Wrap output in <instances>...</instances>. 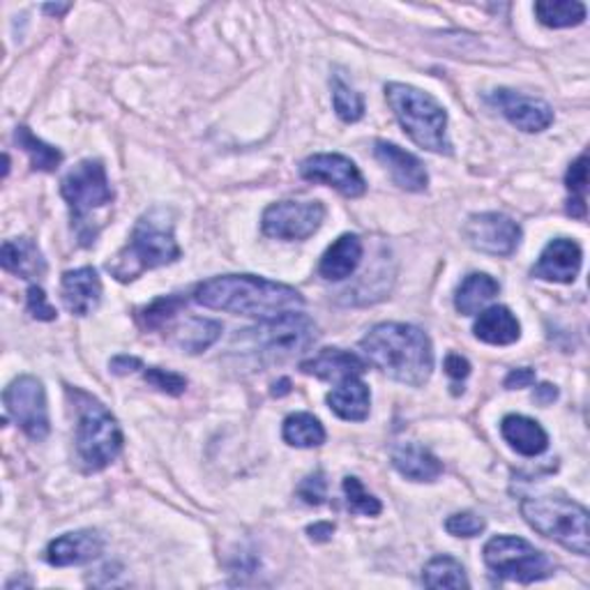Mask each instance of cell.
Here are the masks:
<instances>
[{
  "label": "cell",
  "instance_id": "cell-1",
  "mask_svg": "<svg viewBox=\"0 0 590 590\" xmlns=\"http://www.w3.org/2000/svg\"><path fill=\"white\" fill-rule=\"evenodd\" d=\"M194 303L261 321L305 307L298 288L257 275H222L201 282L194 288Z\"/></svg>",
  "mask_w": 590,
  "mask_h": 590
},
{
  "label": "cell",
  "instance_id": "cell-2",
  "mask_svg": "<svg viewBox=\"0 0 590 590\" xmlns=\"http://www.w3.org/2000/svg\"><path fill=\"white\" fill-rule=\"evenodd\" d=\"M367 362L397 383L420 388L434 372L431 339L416 326L378 324L360 339Z\"/></svg>",
  "mask_w": 590,
  "mask_h": 590
},
{
  "label": "cell",
  "instance_id": "cell-3",
  "mask_svg": "<svg viewBox=\"0 0 590 590\" xmlns=\"http://www.w3.org/2000/svg\"><path fill=\"white\" fill-rule=\"evenodd\" d=\"M180 245L175 240V217L171 208L152 206L134 224L129 242L106 263V270L118 282H132L146 270L171 265L180 259Z\"/></svg>",
  "mask_w": 590,
  "mask_h": 590
},
{
  "label": "cell",
  "instance_id": "cell-4",
  "mask_svg": "<svg viewBox=\"0 0 590 590\" xmlns=\"http://www.w3.org/2000/svg\"><path fill=\"white\" fill-rule=\"evenodd\" d=\"M314 342L316 324L303 311H288L240 330L234 344L240 347V355L257 360L259 365H275L305 353Z\"/></svg>",
  "mask_w": 590,
  "mask_h": 590
},
{
  "label": "cell",
  "instance_id": "cell-5",
  "mask_svg": "<svg viewBox=\"0 0 590 590\" xmlns=\"http://www.w3.org/2000/svg\"><path fill=\"white\" fill-rule=\"evenodd\" d=\"M385 98L413 144L439 155L452 152L447 139V113L434 98L408 83H388Z\"/></svg>",
  "mask_w": 590,
  "mask_h": 590
},
{
  "label": "cell",
  "instance_id": "cell-6",
  "mask_svg": "<svg viewBox=\"0 0 590 590\" xmlns=\"http://www.w3.org/2000/svg\"><path fill=\"white\" fill-rule=\"evenodd\" d=\"M521 517L540 535L558 542L567 552L588 556V510L565 496H537L521 501Z\"/></svg>",
  "mask_w": 590,
  "mask_h": 590
},
{
  "label": "cell",
  "instance_id": "cell-7",
  "mask_svg": "<svg viewBox=\"0 0 590 590\" xmlns=\"http://www.w3.org/2000/svg\"><path fill=\"white\" fill-rule=\"evenodd\" d=\"M77 397V452L88 470H102L123 450V431L109 408L90 395L75 393Z\"/></svg>",
  "mask_w": 590,
  "mask_h": 590
},
{
  "label": "cell",
  "instance_id": "cell-8",
  "mask_svg": "<svg viewBox=\"0 0 590 590\" xmlns=\"http://www.w3.org/2000/svg\"><path fill=\"white\" fill-rule=\"evenodd\" d=\"M485 563L489 570L508 581L535 583L554 575L552 558L517 535H496L485 544Z\"/></svg>",
  "mask_w": 590,
  "mask_h": 590
},
{
  "label": "cell",
  "instance_id": "cell-9",
  "mask_svg": "<svg viewBox=\"0 0 590 590\" xmlns=\"http://www.w3.org/2000/svg\"><path fill=\"white\" fill-rule=\"evenodd\" d=\"M60 194L67 201V206H70L72 219L77 224H83L90 213L109 206L113 201V188L100 160L79 162L63 178Z\"/></svg>",
  "mask_w": 590,
  "mask_h": 590
},
{
  "label": "cell",
  "instance_id": "cell-10",
  "mask_svg": "<svg viewBox=\"0 0 590 590\" xmlns=\"http://www.w3.org/2000/svg\"><path fill=\"white\" fill-rule=\"evenodd\" d=\"M5 411L8 416L24 429V434L33 441H44L49 436V408L44 385L35 376H19L14 378L5 393Z\"/></svg>",
  "mask_w": 590,
  "mask_h": 590
},
{
  "label": "cell",
  "instance_id": "cell-11",
  "mask_svg": "<svg viewBox=\"0 0 590 590\" xmlns=\"http://www.w3.org/2000/svg\"><path fill=\"white\" fill-rule=\"evenodd\" d=\"M326 206L321 201H280L265 208L261 229L268 238L307 240L321 229Z\"/></svg>",
  "mask_w": 590,
  "mask_h": 590
},
{
  "label": "cell",
  "instance_id": "cell-12",
  "mask_svg": "<svg viewBox=\"0 0 590 590\" xmlns=\"http://www.w3.org/2000/svg\"><path fill=\"white\" fill-rule=\"evenodd\" d=\"M464 236L473 249L489 257H512L521 242V226L501 213L470 215Z\"/></svg>",
  "mask_w": 590,
  "mask_h": 590
},
{
  "label": "cell",
  "instance_id": "cell-13",
  "mask_svg": "<svg viewBox=\"0 0 590 590\" xmlns=\"http://www.w3.org/2000/svg\"><path fill=\"white\" fill-rule=\"evenodd\" d=\"M300 175L309 183H321L334 188L339 194L358 198L367 192V183L360 169L349 157L339 152H319L311 155L300 164Z\"/></svg>",
  "mask_w": 590,
  "mask_h": 590
},
{
  "label": "cell",
  "instance_id": "cell-14",
  "mask_svg": "<svg viewBox=\"0 0 590 590\" xmlns=\"http://www.w3.org/2000/svg\"><path fill=\"white\" fill-rule=\"evenodd\" d=\"M489 102L521 132L537 134L554 123V109L537 98L521 95L510 88H498L489 95Z\"/></svg>",
  "mask_w": 590,
  "mask_h": 590
},
{
  "label": "cell",
  "instance_id": "cell-15",
  "mask_svg": "<svg viewBox=\"0 0 590 590\" xmlns=\"http://www.w3.org/2000/svg\"><path fill=\"white\" fill-rule=\"evenodd\" d=\"M581 247L570 238H556L542 249L537 263L533 265L531 275L544 282L572 284L581 270Z\"/></svg>",
  "mask_w": 590,
  "mask_h": 590
},
{
  "label": "cell",
  "instance_id": "cell-16",
  "mask_svg": "<svg viewBox=\"0 0 590 590\" xmlns=\"http://www.w3.org/2000/svg\"><path fill=\"white\" fill-rule=\"evenodd\" d=\"M376 160L390 171L395 185H399L406 192H424L429 185V175L424 164L416 155L399 148L390 141H376L374 144Z\"/></svg>",
  "mask_w": 590,
  "mask_h": 590
},
{
  "label": "cell",
  "instance_id": "cell-17",
  "mask_svg": "<svg viewBox=\"0 0 590 590\" xmlns=\"http://www.w3.org/2000/svg\"><path fill=\"white\" fill-rule=\"evenodd\" d=\"M104 552V537L98 531H77L65 533L49 542L47 563L54 567L86 565L100 558Z\"/></svg>",
  "mask_w": 590,
  "mask_h": 590
},
{
  "label": "cell",
  "instance_id": "cell-18",
  "mask_svg": "<svg viewBox=\"0 0 590 590\" xmlns=\"http://www.w3.org/2000/svg\"><path fill=\"white\" fill-rule=\"evenodd\" d=\"M63 303L77 316H88L102 300V282L95 268L67 270L63 275Z\"/></svg>",
  "mask_w": 590,
  "mask_h": 590
},
{
  "label": "cell",
  "instance_id": "cell-19",
  "mask_svg": "<svg viewBox=\"0 0 590 590\" xmlns=\"http://www.w3.org/2000/svg\"><path fill=\"white\" fill-rule=\"evenodd\" d=\"M300 372L321 381H347L367 372V362L358 353L342 349H324L316 358L300 362Z\"/></svg>",
  "mask_w": 590,
  "mask_h": 590
},
{
  "label": "cell",
  "instance_id": "cell-20",
  "mask_svg": "<svg viewBox=\"0 0 590 590\" xmlns=\"http://www.w3.org/2000/svg\"><path fill=\"white\" fill-rule=\"evenodd\" d=\"M362 252H365V247H362L360 236L355 234L339 236L321 257V263H319L321 277L328 282L349 280L362 261Z\"/></svg>",
  "mask_w": 590,
  "mask_h": 590
},
{
  "label": "cell",
  "instance_id": "cell-21",
  "mask_svg": "<svg viewBox=\"0 0 590 590\" xmlns=\"http://www.w3.org/2000/svg\"><path fill=\"white\" fill-rule=\"evenodd\" d=\"M393 466L413 483H434L443 473V464L436 455L420 443H397L393 447Z\"/></svg>",
  "mask_w": 590,
  "mask_h": 590
},
{
  "label": "cell",
  "instance_id": "cell-22",
  "mask_svg": "<svg viewBox=\"0 0 590 590\" xmlns=\"http://www.w3.org/2000/svg\"><path fill=\"white\" fill-rule=\"evenodd\" d=\"M326 401L337 418L349 420V422H362L370 416L372 395H370L367 383L360 376H353L347 381H339L337 388L328 393Z\"/></svg>",
  "mask_w": 590,
  "mask_h": 590
},
{
  "label": "cell",
  "instance_id": "cell-23",
  "mask_svg": "<svg viewBox=\"0 0 590 590\" xmlns=\"http://www.w3.org/2000/svg\"><path fill=\"white\" fill-rule=\"evenodd\" d=\"M0 265L12 275L31 282L47 275V261H44V254L31 238L5 240L3 252H0Z\"/></svg>",
  "mask_w": 590,
  "mask_h": 590
},
{
  "label": "cell",
  "instance_id": "cell-24",
  "mask_svg": "<svg viewBox=\"0 0 590 590\" xmlns=\"http://www.w3.org/2000/svg\"><path fill=\"white\" fill-rule=\"evenodd\" d=\"M473 332L485 344L510 347L521 337V326L517 321V316L508 307L493 305L480 311L478 321H475L473 326Z\"/></svg>",
  "mask_w": 590,
  "mask_h": 590
},
{
  "label": "cell",
  "instance_id": "cell-25",
  "mask_svg": "<svg viewBox=\"0 0 590 590\" xmlns=\"http://www.w3.org/2000/svg\"><path fill=\"white\" fill-rule=\"evenodd\" d=\"M501 434L510 447L524 457H537L549 447L547 431L537 420L526 416H506L501 422Z\"/></svg>",
  "mask_w": 590,
  "mask_h": 590
},
{
  "label": "cell",
  "instance_id": "cell-26",
  "mask_svg": "<svg viewBox=\"0 0 590 590\" xmlns=\"http://www.w3.org/2000/svg\"><path fill=\"white\" fill-rule=\"evenodd\" d=\"M169 332V344L175 347L178 351L196 355L211 349L217 339L222 337V324L211 321V319H196V316H190L183 324H178Z\"/></svg>",
  "mask_w": 590,
  "mask_h": 590
},
{
  "label": "cell",
  "instance_id": "cell-27",
  "mask_svg": "<svg viewBox=\"0 0 590 590\" xmlns=\"http://www.w3.org/2000/svg\"><path fill=\"white\" fill-rule=\"evenodd\" d=\"M498 291H501V286L487 272H473L459 284L455 293V307L464 316L480 314L496 298Z\"/></svg>",
  "mask_w": 590,
  "mask_h": 590
},
{
  "label": "cell",
  "instance_id": "cell-28",
  "mask_svg": "<svg viewBox=\"0 0 590 590\" xmlns=\"http://www.w3.org/2000/svg\"><path fill=\"white\" fill-rule=\"evenodd\" d=\"M535 16L547 29H572L583 24L586 5L579 0H542L535 3Z\"/></svg>",
  "mask_w": 590,
  "mask_h": 590
},
{
  "label": "cell",
  "instance_id": "cell-29",
  "mask_svg": "<svg viewBox=\"0 0 590 590\" xmlns=\"http://www.w3.org/2000/svg\"><path fill=\"white\" fill-rule=\"evenodd\" d=\"M284 441L293 447H319L326 443V427L311 413H293L284 420Z\"/></svg>",
  "mask_w": 590,
  "mask_h": 590
},
{
  "label": "cell",
  "instance_id": "cell-30",
  "mask_svg": "<svg viewBox=\"0 0 590 590\" xmlns=\"http://www.w3.org/2000/svg\"><path fill=\"white\" fill-rule=\"evenodd\" d=\"M422 583L427 588H468V577L464 565L452 556L431 558L422 570Z\"/></svg>",
  "mask_w": 590,
  "mask_h": 590
},
{
  "label": "cell",
  "instance_id": "cell-31",
  "mask_svg": "<svg viewBox=\"0 0 590 590\" xmlns=\"http://www.w3.org/2000/svg\"><path fill=\"white\" fill-rule=\"evenodd\" d=\"M14 139L19 144V148H24L26 155L31 157V164L33 169L37 171H56L63 162V152L49 144H44L42 139H37V136L29 129V127H16L14 132Z\"/></svg>",
  "mask_w": 590,
  "mask_h": 590
},
{
  "label": "cell",
  "instance_id": "cell-32",
  "mask_svg": "<svg viewBox=\"0 0 590 590\" xmlns=\"http://www.w3.org/2000/svg\"><path fill=\"white\" fill-rule=\"evenodd\" d=\"M565 185L572 192L567 201V213L577 219H586V192H588V155L581 152L579 160L570 164L565 175Z\"/></svg>",
  "mask_w": 590,
  "mask_h": 590
},
{
  "label": "cell",
  "instance_id": "cell-33",
  "mask_svg": "<svg viewBox=\"0 0 590 590\" xmlns=\"http://www.w3.org/2000/svg\"><path fill=\"white\" fill-rule=\"evenodd\" d=\"M332 106L344 123H358L365 116V100L339 75L332 77Z\"/></svg>",
  "mask_w": 590,
  "mask_h": 590
},
{
  "label": "cell",
  "instance_id": "cell-34",
  "mask_svg": "<svg viewBox=\"0 0 590 590\" xmlns=\"http://www.w3.org/2000/svg\"><path fill=\"white\" fill-rule=\"evenodd\" d=\"M185 307V300L180 295H167V298H157L150 307L144 309V326L148 330H167L169 324L175 321L178 311Z\"/></svg>",
  "mask_w": 590,
  "mask_h": 590
},
{
  "label": "cell",
  "instance_id": "cell-35",
  "mask_svg": "<svg viewBox=\"0 0 590 590\" xmlns=\"http://www.w3.org/2000/svg\"><path fill=\"white\" fill-rule=\"evenodd\" d=\"M342 487H344V496H347V506L353 514H365V517L381 514L383 506H381L378 498L362 487V483L358 478H353V475L344 478Z\"/></svg>",
  "mask_w": 590,
  "mask_h": 590
},
{
  "label": "cell",
  "instance_id": "cell-36",
  "mask_svg": "<svg viewBox=\"0 0 590 590\" xmlns=\"http://www.w3.org/2000/svg\"><path fill=\"white\" fill-rule=\"evenodd\" d=\"M144 378L148 385H152L155 390H160L164 395H183L188 390V378L180 376L175 372H169V370H160V367H148L144 372Z\"/></svg>",
  "mask_w": 590,
  "mask_h": 590
},
{
  "label": "cell",
  "instance_id": "cell-37",
  "mask_svg": "<svg viewBox=\"0 0 590 590\" xmlns=\"http://www.w3.org/2000/svg\"><path fill=\"white\" fill-rule=\"evenodd\" d=\"M485 529L487 521L475 512H457L445 521V531L455 537H478Z\"/></svg>",
  "mask_w": 590,
  "mask_h": 590
},
{
  "label": "cell",
  "instance_id": "cell-38",
  "mask_svg": "<svg viewBox=\"0 0 590 590\" xmlns=\"http://www.w3.org/2000/svg\"><path fill=\"white\" fill-rule=\"evenodd\" d=\"M298 496L303 498V501L307 506H321V503H326V496H328V480H326V475L324 473L307 475V478L298 487Z\"/></svg>",
  "mask_w": 590,
  "mask_h": 590
},
{
  "label": "cell",
  "instance_id": "cell-39",
  "mask_svg": "<svg viewBox=\"0 0 590 590\" xmlns=\"http://www.w3.org/2000/svg\"><path fill=\"white\" fill-rule=\"evenodd\" d=\"M29 314L37 321H54L58 316L56 309L47 303V295L35 284L29 288Z\"/></svg>",
  "mask_w": 590,
  "mask_h": 590
},
{
  "label": "cell",
  "instance_id": "cell-40",
  "mask_svg": "<svg viewBox=\"0 0 590 590\" xmlns=\"http://www.w3.org/2000/svg\"><path fill=\"white\" fill-rule=\"evenodd\" d=\"M537 381L535 372L529 370V367H519V370H512L508 376H506V388L508 390H519V388H531V385Z\"/></svg>",
  "mask_w": 590,
  "mask_h": 590
},
{
  "label": "cell",
  "instance_id": "cell-41",
  "mask_svg": "<svg viewBox=\"0 0 590 590\" xmlns=\"http://www.w3.org/2000/svg\"><path fill=\"white\" fill-rule=\"evenodd\" d=\"M445 372H447L450 378L464 381L470 374V362L466 358H462L459 353H450L445 358Z\"/></svg>",
  "mask_w": 590,
  "mask_h": 590
},
{
  "label": "cell",
  "instance_id": "cell-42",
  "mask_svg": "<svg viewBox=\"0 0 590 590\" xmlns=\"http://www.w3.org/2000/svg\"><path fill=\"white\" fill-rule=\"evenodd\" d=\"M109 367H111L113 374L125 376V374H132L136 370H141V360L134 358V355H118V358H113L109 362Z\"/></svg>",
  "mask_w": 590,
  "mask_h": 590
},
{
  "label": "cell",
  "instance_id": "cell-43",
  "mask_svg": "<svg viewBox=\"0 0 590 590\" xmlns=\"http://www.w3.org/2000/svg\"><path fill=\"white\" fill-rule=\"evenodd\" d=\"M533 399H535L540 406H549V404H554V401L558 399L556 385H552V383H542V385H537Z\"/></svg>",
  "mask_w": 590,
  "mask_h": 590
},
{
  "label": "cell",
  "instance_id": "cell-44",
  "mask_svg": "<svg viewBox=\"0 0 590 590\" xmlns=\"http://www.w3.org/2000/svg\"><path fill=\"white\" fill-rule=\"evenodd\" d=\"M307 533H309V537L314 542H328L332 537V533H334V524H332V521H319V524L309 526Z\"/></svg>",
  "mask_w": 590,
  "mask_h": 590
},
{
  "label": "cell",
  "instance_id": "cell-45",
  "mask_svg": "<svg viewBox=\"0 0 590 590\" xmlns=\"http://www.w3.org/2000/svg\"><path fill=\"white\" fill-rule=\"evenodd\" d=\"M272 388H275V390H272V395H275V397H284V395L291 393V381H288V378H282L280 383L272 385Z\"/></svg>",
  "mask_w": 590,
  "mask_h": 590
},
{
  "label": "cell",
  "instance_id": "cell-46",
  "mask_svg": "<svg viewBox=\"0 0 590 590\" xmlns=\"http://www.w3.org/2000/svg\"><path fill=\"white\" fill-rule=\"evenodd\" d=\"M72 5H44V12H47V14H56V16H60V14H65L67 10H70Z\"/></svg>",
  "mask_w": 590,
  "mask_h": 590
}]
</instances>
